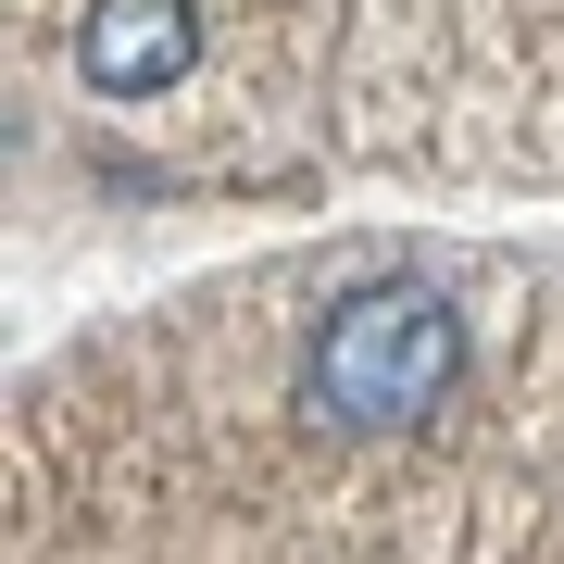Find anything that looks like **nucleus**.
Returning a JSON list of instances; mask_svg holds the SVG:
<instances>
[{
  "label": "nucleus",
  "mask_w": 564,
  "mask_h": 564,
  "mask_svg": "<svg viewBox=\"0 0 564 564\" xmlns=\"http://www.w3.org/2000/svg\"><path fill=\"white\" fill-rule=\"evenodd\" d=\"M452 364H464V326H452L440 289H364V302L326 314L302 389H314V414H339V426H414L452 389Z\"/></svg>",
  "instance_id": "f257e3e1"
},
{
  "label": "nucleus",
  "mask_w": 564,
  "mask_h": 564,
  "mask_svg": "<svg viewBox=\"0 0 564 564\" xmlns=\"http://www.w3.org/2000/svg\"><path fill=\"white\" fill-rule=\"evenodd\" d=\"M188 51H202L188 0H88V25H76V63H88L101 101H151V88H176Z\"/></svg>",
  "instance_id": "f03ea898"
}]
</instances>
